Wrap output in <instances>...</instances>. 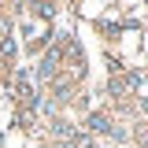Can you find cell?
I'll return each instance as SVG.
<instances>
[{
    "label": "cell",
    "instance_id": "cell-1",
    "mask_svg": "<svg viewBox=\"0 0 148 148\" xmlns=\"http://www.w3.org/2000/svg\"><path fill=\"white\" fill-rule=\"evenodd\" d=\"M56 63H59V52H48L45 59H41V71H37V74H41V78H52V74H56Z\"/></svg>",
    "mask_w": 148,
    "mask_h": 148
},
{
    "label": "cell",
    "instance_id": "cell-2",
    "mask_svg": "<svg viewBox=\"0 0 148 148\" xmlns=\"http://www.w3.org/2000/svg\"><path fill=\"white\" fill-rule=\"evenodd\" d=\"M89 130L104 133V130H108V119H104V115H92V119H89Z\"/></svg>",
    "mask_w": 148,
    "mask_h": 148
}]
</instances>
